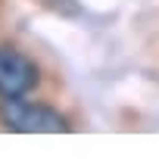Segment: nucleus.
<instances>
[{"label": "nucleus", "mask_w": 159, "mask_h": 159, "mask_svg": "<svg viewBox=\"0 0 159 159\" xmlns=\"http://www.w3.org/2000/svg\"><path fill=\"white\" fill-rule=\"evenodd\" d=\"M38 84V69L16 47H0V97H22Z\"/></svg>", "instance_id": "2"}, {"label": "nucleus", "mask_w": 159, "mask_h": 159, "mask_svg": "<svg viewBox=\"0 0 159 159\" xmlns=\"http://www.w3.org/2000/svg\"><path fill=\"white\" fill-rule=\"evenodd\" d=\"M0 122L13 131H22V134H59L69 128L56 109L41 106V103H28L22 97H3Z\"/></svg>", "instance_id": "1"}]
</instances>
